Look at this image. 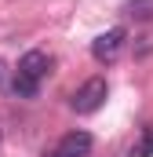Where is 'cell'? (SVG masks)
I'll return each mask as SVG.
<instances>
[{
	"mask_svg": "<svg viewBox=\"0 0 153 157\" xmlns=\"http://www.w3.org/2000/svg\"><path fill=\"white\" fill-rule=\"evenodd\" d=\"M106 95H110L106 77H88V80L73 91V95H69V110H73V113H80V117H88V113H95V110L106 102Z\"/></svg>",
	"mask_w": 153,
	"mask_h": 157,
	"instance_id": "6da1fadb",
	"label": "cell"
},
{
	"mask_svg": "<svg viewBox=\"0 0 153 157\" xmlns=\"http://www.w3.org/2000/svg\"><path fill=\"white\" fill-rule=\"evenodd\" d=\"M124 40H128V29L124 26H113V29L99 33V37L91 40V59L95 62H113L117 55H120V48H124Z\"/></svg>",
	"mask_w": 153,
	"mask_h": 157,
	"instance_id": "7a4b0ae2",
	"label": "cell"
},
{
	"mask_svg": "<svg viewBox=\"0 0 153 157\" xmlns=\"http://www.w3.org/2000/svg\"><path fill=\"white\" fill-rule=\"evenodd\" d=\"M47 66H51V59H47V55H44V51H26V55H22V59H18V70H15V73H18V77H26V80H44L47 77Z\"/></svg>",
	"mask_w": 153,
	"mask_h": 157,
	"instance_id": "3957f363",
	"label": "cell"
},
{
	"mask_svg": "<svg viewBox=\"0 0 153 157\" xmlns=\"http://www.w3.org/2000/svg\"><path fill=\"white\" fill-rule=\"evenodd\" d=\"M91 146H95V139H91L88 132H69V135L58 139L55 150H62L66 157H91Z\"/></svg>",
	"mask_w": 153,
	"mask_h": 157,
	"instance_id": "277c9868",
	"label": "cell"
},
{
	"mask_svg": "<svg viewBox=\"0 0 153 157\" xmlns=\"http://www.w3.org/2000/svg\"><path fill=\"white\" fill-rule=\"evenodd\" d=\"M120 11H124L128 18H135V22H150L153 18V0H124Z\"/></svg>",
	"mask_w": 153,
	"mask_h": 157,
	"instance_id": "5b68a950",
	"label": "cell"
},
{
	"mask_svg": "<svg viewBox=\"0 0 153 157\" xmlns=\"http://www.w3.org/2000/svg\"><path fill=\"white\" fill-rule=\"evenodd\" d=\"M11 91L18 95V99H37V91H40V84L37 80H26V77H11Z\"/></svg>",
	"mask_w": 153,
	"mask_h": 157,
	"instance_id": "8992f818",
	"label": "cell"
},
{
	"mask_svg": "<svg viewBox=\"0 0 153 157\" xmlns=\"http://www.w3.org/2000/svg\"><path fill=\"white\" fill-rule=\"evenodd\" d=\"M128 157H153V128L142 132V139L131 146V154H128Z\"/></svg>",
	"mask_w": 153,
	"mask_h": 157,
	"instance_id": "52a82bcc",
	"label": "cell"
},
{
	"mask_svg": "<svg viewBox=\"0 0 153 157\" xmlns=\"http://www.w3.org/2000/svg\"><path fill=\"white\" fill-rule=\"evenodd\" d=\"M4 80H7V66L0 62V88H4Z\"/></svg>",
	"mask_w": 153,
	"mask_h": 157,
	"instance_id": "ba28073f",
	"label": "cell"
},
{
	"mask_svg": "<svg viewBox=\"0 0 153 157\" xmlns=\"http://www.w3.org/2000/svg\"><path fill=\"white\" fill-rule=\"evenodd\" d=\"M47 157H66V154H62V150H51V154H47Z\"/></svg>",
	"mask_w": 153,
	"mask_h": 157,
	"instance_id": "9c48e42d",
	"label": "cell"
}]
</instances>
